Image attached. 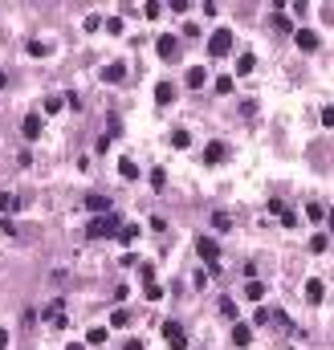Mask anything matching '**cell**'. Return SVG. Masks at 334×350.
<instances>
[{
  "label": "cell",
  "instance_id": "1",
  "mask_svg": "<svg viewBox=\"0 0 334 350\" xmlns=\"http://www.w3.org/2000/svg\"><path fill=\"white\" fill-rule=\"evenodd\" d=\"M196 252L212 265V273H220V244L212 240V236H196Z\"/></svg>",
  "mask_w": 334,
  "mask_h": 350
},
{
  "label": "cell",
  "instance_id": "2",
  "mask_svg": "<svg viewBox=\"0 0 334 350\" xmlns=\"http://www.w3.org/2000/svg\"><path fill=\"white\" fill-rule=\"evenodd\" d=\"M208 53L212 57H228L232 53V29H216V33L208 37Z\"/></svg>",
  "mask_w": 334,
  "mask_h": 350
},
{
  "label": "cell",
  "instance_id": "3",
  "mask_svg": "<svg viewBox=\"0 0 334 350\" xmlns=\"http://www.w3.org/2000/svg\"><path fill=\"white\" fill-rule=\"evenodd\" d=\"M163 338H167L171 350H188V334H184L179 322H163Z\"/></svg>",
  "mask_w": 334,
  "mask_h": 350
},
{
  "label": "cell",
  "instance_id": "4",
  "mask_svg": "<svg viewBox=\"0 0 334 350\" xmlns=\"http://www.w3.org/2000/svg\"><path fill=\"white\" fill-rule=\"evenodd\" d=\"M118 232V220L106 212V216H98V220H90V236H114Z\"/></svg>",
  "mask_w": 334,
  "mask_h": 350
},
{
  "label": "cell",
  "instance_id": "5",
  "mask_svg": "<svg viewBox=\"0 0 334 350\" xmlns=\"http://www.w3.org/2000/svg\"><path fill=\"white\" fill-rule=\"evenodd\" d=\"M293 41H297V49H301V53H314L322 37L314 33V29H297V33H293Z\"/></svg>",
  "mask_w": 334,
  "mask_h": 350
},
{
  "label": "cell",
  "instance_id": "6",
  "mask_svg": "<svg viewBox=\"0 0 334 350\" xmlns=\"http://www.w3.org/2000/svg\"><path fill=\"white\" fill-rule=\"evenodd\" d=\"M159 57H163V61H175V57H179V37H175V33L159 37Z\"/></svg>",
  "mask_w": 334,
  "mask_h": 350
},
{
  "label": "cell",
  "instance_id": "7",
  "mask_svg": "<svg viewBox=\"0 0 334 350\" xmlns=\"http://www.w3.org/2000/svg\"><path fill=\"white\" fill-rule=\"evenodd\" d=\"M86 208H90V212H98V216H106V212H110V196H102V192L86 196Z\"/></svg>",
  "mask_w": 334,
  "mask_h": 350
},
{
  "label": "cell",
  "instance_id": "8",
  "mask_svg": "<svg viewBox=\"0 0 334 350\" xmlns=\"http://www.w3.org/2000/svg\"><path fill=\"white\" fill-rule=\"evenodd\" d=\"M21 131H25V139H37L41 135V114H25L21 118Z\"/></svg>",
  "mask_w": 334,
  "mask_h": 350
},
{
  "label": "cell",
  "instance_id": "9",
  "mask_svg": "<svg viewBox=\"0 0 334 350\" xmlns=\"http://www.w3.org/2000/svg\"><path fill=\"white\" fill-rule=\"evenodd\" d=\"M269 212H273V216H281V224H297V216H293L281 200H269Z\"/></svg>",
  "mask_w": 334,
  "mask_h": 350
},
{
  "label": "cell",
  "instance_id": "10",
  "mask_svg": "<svg viewBox=\"0 0 334 350\" xmlns=\"http://www.w3.org/2000/svg\"><path fill=\"white\" fill-rule=\"evenodd\" d=\"M123 78H127V70L118 66V61H110V66L102 70V82H106V86H114V82H123Z\"/></svg>",
  "mask_w": 334,
  "mask_h": 350
},
{
  "label": "cell",
  "instance_id": "11",
  "mask_svg": "<svg viewBox=\"0 0 334 350\" xmlns=\"http://www.w3.org/2000/svg\"><path fill=\"white\" fill-rule=\"evenodd\" d=\"M171 98H175V86H171V82H159V86H155V102H159V106H167Z\"/></svg>",
  "mask_w": 334,
  "mask_h": 350
},
{
  "label": "cell",
  "instance_id": "12",
  "mask_svg": "<svg viewBox=\"0 0 334 350\" xmlns=\"http://www.w3.org/2000/svg\"><path fill=\"white\" fill-rule=\"evenodd\" d=\"M253 342V326H232V346H249Z\"/></svg>",
  "mask_w": 334,
  "mask_h": 350
},
{
  "label": "cell",
  "instance_id": "13",
  "mask_svg": "<svg viewBox=\"0 0 334 350\" xmlns=\"http://www.w3.org/2000/svg\"><path fill=\"white\" fill-rule=\"evenodd\" d=\"M224 155H228V147H224V143H208V151H204V159H208V163H220Z\"/></svg>",
  "mask_w": 334,
  "mask_h": 350
},
{
  "label": "cell",
  "instance_id": "14",
  "mask_svg": "<svg viewBox=\"0 0 334 350\" xmlns=\"http://www.w3.org/2000/svg\"><path fill=\"white\" fill-rule=\"evenodd\" d=\"M0 212H5V216H9V212H21V200H17L13 192H0Z\"/></svg>",
  "mask_w": 334,
  "mask_h": 350
},
{
  "label": "cell",
  "instance_id": "15",
  "mask_svg": "<svg viewBox=\"0 0 334 350\" xmlns=\"http://www.w3.org/2000/svg\"><path fill=\"white\" fill-rule=\"evenodd\" d=\"M114 236L123 240V244H135V240H139V228H135V224H118V232H114Z\"/></svg>",
  "mask_w": 334,
  "mask_h": 350
},
{
  "label": "cell",
  "instance_id": "16",
  "mask_svg": "<svg viewBox=\"0 0 334 350\" xmlns=\"http://www.w3.org/2000/svg\"><path fill=\"white\" fill-rule=\"evenodd\" d=\"M212 228H216V232H228V228H232V216H228V212H212Z\"/></svg>",
  "mask_w": 334,
  "mask_h": 350
},
{
  "label": "cell",
  "instance_id": "17",
  "mask_svg": "<svg viewBox=\"0 0 334 350\" xmlns=\"http://www.w3.org/2000/svg\"><path fill=\"white\" fill-rule=\"evenodd\" d=\"M306 297H310V301L318 305V301L326 297V285H322V281H310V285H306Z\"/></svg>",
  "mask_w": 334,
  "mask_h": 350
},
{
  "label": "cell",
  "instance_id": "18",
  "mask_svg": "<svg viewBox=\"0 0 334 350\" xmlns=\"http://www.w3.org/2000/svg\"><path fill=\"white\" fill-rule=\"evenodd\" d=\"M257 70V57L253 53H240V61H236V74H253Z\"/></svg>",
  "mask_w": 334,
  "mask_h": 350
},
{
  "label": "cell",
  "instance_id": "19",
  "mask_svg": "<svg viewBox=\"0 0 334 350\" xmlns=\"http://www.w3.org/2000/svg\"><path fill=\"white\" fill-rule=\"evenodd\" d=\"M171 147H175V151L192 147V135H188V131H171Z\"/></svg>",
  "mask_w": 334,
  "mask_h": 350
},
{
  "label": "cell",
  "instance_id": "20",
  "mask_svg": "<svg viewBox=\"0 0 334 350\" xmlns=\"http://www.w3.org/2000/svg\"><path fill=\"white\" fill-rule=\"evenodd\" d=\"M245 297L261 301V297H265V285H261V281H249V285H245Z\"/></svg>",
  "mask_w": 334,
  "mask_h": 350
},
{
  "label": "cell",
  "instance_id": "21",
  "mask_svg": "<svg viewBox=\"0 0 334 350\" xmlns=\"http://www.w3.org/2000/svg\"><path fill=\"white\" fill-rule=\"evenodd\" d=\"M273 25H277V29H281V33H293V21H289L285 13H273Z\"/></svg>",
  "mask_w": 334,
  "mask_h": 350
},
{
  "label": "cell",
  "instance_id": "22",
  "mask_svg": "<svg viewBox=\"0 0 334 350\" xmlns=\"http://www.w3.org/2000/svg\"><path fill=\"white\" fill-rule=\"evenodd\" d=\"M118 171H123V179H139V167L131 163V159H123V163H118Z\"/></svg>",
  "mask_w": 334,
  "mask_h": 350
},
{
  "label": "cell",
  "instance_id": "23",
  "mask_svg": "<svg viewBox=\"0 0 334 350\" xmlns=\"http://www.w3.org/2000/svg\"><path fill=\"white\" fill-rule=\"evenodd\" d=\"M106 342V330H86V346H102Z\"/></svg>",
  "mask_w": 334,
  "mask_h": 350
},
{
  "label": "cell",
  "instance_id": "24",
  "mask_svg": "<svg viewBox=\"0 0 334 350\" xmlns=\"http://www.w3.org/2000/svg\"><path fill=\"white\" fill-rule=\"evenodd\" d=\"M306 212H310V220H326V204H318V200H314Z\"/></svg>",
  "mask_w": 334,
  "mask_h": 350
},
{
  "label": "cell",
  "instance_id": "25",
  "mask_svg": "<svg viewBox=\"0 0 334 350\" xmlns=\"http://www.w3.org/2000/svg\"><path fill=\"white\" fill-rule=\"evenodd\" d=\"M62 106H66V98H45V114H57Z\"/></svg>",
  "mask_w": 334,
  "mask_h": 350
},
{
  "label": "cell",
  "instance_id": "26",
  "mask_svg": "<svg viewBox=\"0 0 334 350\" xmlns=\"http://www.w3.org/2000/svg\"><path fill=\"white\" fill-rule=\"evenodd\" d=\"M131 322V313L127 309H114V317H110V326H127Z\"/></svg>",
  "mask_w": 334,
  "mask_h": 350
},
{
  "label": "cell",
  "instance_id": "27",
  "mask_svg": "<svg viewBox=\"0 0 334 350\" xmlns=\"http://www.w3.org/2000/svg\"><path fill=\"white\" fill-rule=\"evenodd\" d=\"M147 297L155 301V297H163V289H159V281H147Z\"/></svg>",
  "mask_w": 334,
  "mask_h": 350
},
{
  "label": "cell",
  "instance_id": "28",
  "mask_svg": "<svg viewBox=\"0 0 334 350\" xmlns=\"http://www.w3.org/2000/svg\"><path fill=\"white\" fill-rule=\"evenodd\" d=\"M188 86H192V90L204 86V70H192V74H188Z\"/></svg>",
  "mask_w": 334,
  "mask_h": 350
},
{
  "label": "cell",
  "instance_id": "29",
  "mask_svg": "<svg viewBox=\"0 0 334 350\" xmlns=\"http://www.w3.org/2000/svg\"><path fill=\"white\" fill-rule=\"evenodd\" d=\"M326 244H330L326 236H314V240H310V248H314V252H326Z\"/></svg>",
  "mask_w": 334,
  "mask_h": 350
},
{
  "label": "cell",
  "instance_id": "30",
  "mask_svg": "<svg viewBox=\"0 0 334 350\" xmlns=\"http://www.w3.org/2000/svg\"><path fill=\"white\" fill-rule=\"evenodd\" d=\"M123 350H143V342H139V338H131V342H127Z\"/></svg>",
  "mask_w": 334,
  "mask_h": 350
},
{
  "label": "cell",
  "instance_id": "31",
  "mask_svg": "<svg viewBox=\"0 0 334 350\" xmlns=\"http://www.w3.org/2000/svg\"><path fill=\"white\" fill-rule=\"evenodd\" d=\"M5 86H9V74H0V90H5Z\"/></svg>",
  "mask_w": 334,
  "mask_h": 350
},
{
  "label": "cell",
  "instance_id": "32",
  "mask_svg": "<svg viewBox=\"0 0 334 350\" xmlns=\"http://www.w3.org/2000/svg\"><path fill=\"white\" fill-rule=\"evenodd\" d=\"M66 350H86V346H82V342H74V346H66Z\"/></svg>",
  "mask_w": 334,
  "mask_h": 350
}]
</instances>
